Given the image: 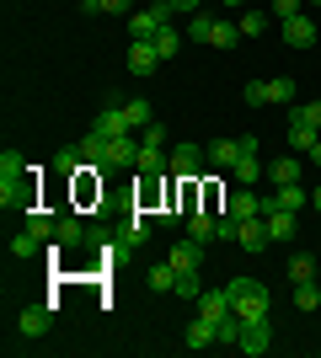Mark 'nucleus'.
<instances>
[{
    "label": "nucleus",
    "mask_w": 321,
    "mask_h": 358,
    "mask_svg": "<svg viewBox=\"0 0 321 358\" xmlns=\"http://www.w3.org/2000/svg\"><path fill=\"white\" fill-rule=\"evenodd\" d=\"M225 294H230V310L241 315V321H262L268 315V289L257 278H230Z\"/></svg>",
    "instance_id": "nucleus-1"
},
{
    "label": "nucleus",
    "mask_w": 321,
    "mask_h": 358,
    "mask_svg": "<svg viewBox=\"0 0 321 358\" xmlns=\"http://www.w3.org/2000/svg\"><path fill=\"white\" fill-rule=\"evenodd\" d=\"M171 6H134V11H129V38H134V43H155V32L166 27L171 22Z\"/></svg>",
    "instance_id": "nucleus-2"
},
{
    "label": "nucleus",
    "mask_w": 321,
    "mask_h": 358,
    "mask_svg": "<svg viewBox=\"0 0 321 358\" xmlns=\"http://www.w3.org/2000/svg\"><path fill=\"white\" fill-rule=\"evenodd\" d=\"M278 32H284V43H290V48H311V43H321V22H316L311 11L290 16V22H278Z\"/></svg>",
    "instance_id": "nucleus-3"
},
{
    "label": "nucleus",
    "mask_w": 321,
    "mask_h": 358,
    "mask_svg": "<svg viewBox=\"0 0 321 358\" xmlns=\"http://www.w3.org/2000/svg\"><path fill=\"white\" fill-rule=\"evenodd\" d=\"M139 150H145V145H134V134H118V139H107L102 171H134V161H139Z\"/></svg>",
    "instance_id": "nucleus-4"
},
{
    "label": "nucleus",
    "mask_w": 321,
    "mask_h": 358,
    "mask_svg": "<svg viewBox=\"0 0 321 358\" xmlns=\"http://www.w3.org/2000/svg\"><path fill=\"white\" fill-rule=\"evenodd\" d=\"M316 139H321V129L311 123V113H306V107H290V150H294V155H311Z\"/></svg>",
    "instance_id": "nucleus-5"
},
{
    "label": "nucleus",
    "mask_w": 321,
    "mask_h": 358,
    "mask_svg": "<svg viewBox=\"0 0 321 358\" xmlns=\"http://www.w3.org/2000/svg\"><path fill=\"white\" fill-rule=\"evenodd\" d=\"M262 209H290V214H300V209H311V193L300 187V182H290V187H268V193H262Z\"/></svg>",
    "instance_id": "nucleus-6"
},
{
    "label": "nucleus",
    "mask_w": 321,
    "mask_h": 358,
    "mask_svg": "<svg viewBox=\"0 0 321 358\" xmlns=\"http://www.w3.org/2000/svg\"><path fill=\"white\" fill-rule=\"evenodd\" d=\"M209 166V155H204L199 145H171V171L183 182H199V171Z\"/></svg>",
    "instance_id": "nucleus-7"
},
{
    "label": "nucleus",
    "mask_w": 321,
    "mask_h": 358,
    "mask_svg": "<svg viewBox=\"0 0 321 358\" xmlns=\"http://www.w3.org/2000/svg\"><path fill=\"white\" fill-rule=\"evenodd\" d=\"M236 348H241V353H252V358L268 353V348H273V321H268V315H262V321H246V327H241V343H236Z\"/></svg>",
    "instance_id": "nucleus-8"
},
{
    "label": "nucleus",
    "mask_w": 321,
    "mask_h": 358,
    "mask_svg": "<svg viewBox=\"0 0 321 358\" xmlns=\"http://www.w3.org/2000/svg\"><path fill=\"white\" fill-rule=\"evenodd\" d=\"M92 134H102V139L134 134V129H129V118H123V102H118V96H113V102H107L102 113H97V123H92Z\"/></svg>",
    "instance_id": "nucleus-9"
},
{
    "label": "nucleus",
    "mask_w": 321,
    "mask_h": 358,
    "mask_svg": "<svg viewBox=\"0 0 321 358\" xmlns=\"http://www.w3.org/2000/svg\"><path fill=\"white\" fill-rule=\"evenodd\" d=\"M166 262H171L177 273H199V268H204V241H193V236L177 241V246L166 252Z\"/></svg>",
    "instance_id": "nucleus-10"
},
{
    "label": "nucleus",
    "mask_w": 321,
    "mask_h": 358,
    "mask_svg": "<svg viewBox=\"0 0 321 358\" xmlns=\"http://www.w3.org/2000/svg\"><path fill=\"white\" fill-rule=\"evenodd\" d=\"M48 321H54V299H48V305H27V310L16 315V331H22V337H43Z\"/></svg>",
    "instance_id": "nucleus-11"
},
{
    "label": "nucleus",
    "mask_w": 321,
    "mask_h": 358,
    "mask_svg": "<svg viewBox=\"0 0 321 358\" xmlns=\"http://www.w3.org/2000/svg\"><path fill=\"white\" fill-rule=\"evenodd\" d=\"M225 214H230V220H257V214H262V193H252V187H236V193L225 198Z\"/></svg>",
    "instance_id": "nucleus-12"
},
{
    "label": "nucleus",
    "mask_w": 321,
    "mask_h": 358,
    "mask_svg": "<svg viewBox=\"0 0 321 358\" xmlns=\"http://www.w3.org/2000/svg\"><path fill=\"white\" fill-rule=\"evenodd\" d=\"M204 155H209L214 171H236V161H241V139H214V145H204Z\"/></svg>",
    "instance_id": "nucleus-13"
},
{
    "label": "nucleus",
    "mask_w": 321,
    "mask_h": 358,
    "mask_svg": "<svg viewBox=\"0 0 321 358\" xmlns=\"http://www.w3.org/2000/svg\"><path fill=\"white\" fill-rule=\"evenodd\" d=\"M193 305H199V315H204V321H214V327L230 315V294H225V289H204Z\"/></svg>",
    "instance_id": "nucleus-14"
},
{
    "label": "nucleus",
    "mask_w": 321,
    "mask_h": 358,
    "mask_svg": "<svg viewBox=\"0 0 321 358\" xmlns=\"http://www.w3.org/2000/svg\"><path fill=\"white\" fill-rule=\"evenodd\" d=\"M220 343V331H214V321H204V315H193L187 321V331H183V348H193V353H204V348H214Z\"/></svg>",
    "instance_id": "nucleus-15"
},
{
    "label": "nucleus",
    "mask_w": 321,
    "mask_h": 358,
    "mask_svg": "<svg viewBox=\"0 0 321 358\" xmlns=\"http://www.w3.org/2000/svg\"><path fill=\"white\" fill-rule=\"evenodd\" d=\"M139 145H145V139H139ZM134 171H139V177H161V171H171V155H166V150H155V145H145V150H139V161H134Z\"/></svg>",
    "instance_id": "nucleus-16"
},
{
    "label": "nucleus",
    "mask_w": 321,
    "mask_h": 358,
    "mask_svg": "<svg viewBox=\"0 0 321 358\" xmlns=\"http://www.w3.org/2000/svg\"><path fill=\"white\" fill-rule=\"evenodd\" d=\"M262 177H268L262 155H257V150H241V161H236V182H241V187H257Z\"/></svg>",
    "instance_id": "nucleus-17"
},
{
    "label": "nucleus",
    "mask_w": 321,
    "mask_h": 358,
    "mask_svg": "<svg viewBox=\"0 0 321 358\" xmlns=\"http://www.w3.org/2000/svg\"><path fill=\"white\" fill-rule=\"evenodd\" d=\"M300 171H306V166H300V155H284V161H273L268 166V187H290V182H300Z\"/></svg>",
    "instance_id": "nucleus-18"
},
{
    "label": "nucleus",
    "mask_w": 321,
    "mask_h": 358,
    "mask_svg": "<svg viewBox=\"0 0 321 358\" xmlns=\"http://www.w3.org/2000/svg\"><path fill=\"white\" fill-rule=\"evenodd\" d=\"M236 246H246V252H262L268 246V220H241V230H236Z\"/></svg>",
    "instance_id": "nucleus-19"
},
{
    "label": "nucleus",
    "mask_w": 321,
    "mask_h": 358,
    "mask_svg": "<svg viewBox=\"0 0 321 358\" xmlns=\"http://www.w3.org/2000/svg\"><path fill=\"white\" fill-rule=\"evenodd\" d=\"M161 64H166V59L155 54V43H134V48H129V70H134V75H150V70H161Z\"/></svg>",
    "instance_id": "nucleus-20"
},
{
    "label": "nucleus",
    "mask_w": 321,
    "mask_h": 358,
    "mask_svg": "<svg viewBox=\"0 0 321 358\" xmlns=\"http://www.w3.org/2000/svg\"><path fill=\"white\" fill-rule=\"evenodd\" d=\"M268 220V241H294V214L290 209H262Z\"/></svg>",
    "instance_id": "nucleus-21"
},
{
    "label": "nucleus",
    "mask_w": 321,
    "mask_h": 358,
    "mask_svg": "<svg viewBox=\"0 0 321 358\" xmlns=\"http://www.w3.org/2000/svg\"><path fill=\"white\" fill-rule=\"evenodd\" d=\"M209 43L214 48H236V43H241V22H236V16H220L214 32H209Z\"/></svg>",
    "instance_id": "nucleus-22"
},
{
    "label": "nucleus",
    "mask_w": 321,
    "mask_h": 358,
    "mask_svg": "<svg viewBox=\"0 0 321 358\" xmlns=\"http://www.w3.org/2000/svg\"><path fill=\"white\" fill-rule=\"evenodd\" d=\"M86 236H92V230H86V224H80L76 214H64V220H59V230H54V241H59V246H86Z\"/></svg>",
    "instance_id": "nucleus-23"
},
{
    "label": "nucleus",
    "mask_w": 321,
    "mask_h": 358,
    "mask_svg": "<svg viewBox=\"0 0 321 358\" xmlns=\"http://www.w3.org/2000/svg\"><path fill=\"white\" fill-rule=\"evenodd\" d=\"M187 236L209 246V241H214V214L209 209H187Z\"/></svg>",
    "instance_id": "nucleus-24"
},
{
    "label": "nucleus",
    "mask_w": 321,
    "mask_h": 358,
    "mask_svg": "<svg viewBox=\"0 0 321 358\" xmlns=\"http://www.w3.org/2000/svg\"><path fill=\"white\" fill-rule=\"evenodd\" d=\"M145 241H150V220H139V214H134V220L123 224L118 246H123V252H134V246H145Z\"/></svg>",
    "instance_id": "nucleus-25"
},
{
    "label": "nucleus",
    "mask_w": 321,
    "mask_h": 358,
    "mask_svg": "<svg viewBox=\"0 0 321 358\" xmlns=\"http://www.w3.org/2000/svg\"><path fill=\"white\" fill-rule=\"evenodd\" d=\"M145 284H150L155 294H171V289H177V268H171V262H155V268L145 273Z\"/></svg>",
    "instance_id": "nucleus-26"
},
{
    "label": "nucleus",
    "mask_w": 321,
    "mask_h": 358,
    "mask_svg": "<svg viewBox=\"0 0 321 358\" xmlns=\"http://www.w3.org/2000/svg\"><path fill=\"white\" fill-rule=\"evenodd\" d=\"M177 48H183V27H177V22H166V27L155 32V54H161V59H171Z\"/></svg>",
    "instance_id": "nucleus-27"
},
{
    "label": "nucleus",
    "mask_w": 321,
    "mask_h": 358,
    "mask_svg": "<svg viewBox=\"0 0 321 358\" xmlns=\"http://www.w3.org/2000/svg\"><path fill=\"white\" fill-rule=\"evenodd\" d=\"M268 102L273 107H294V80L290 75H273V80H268Z\"/></svg>",
    "instance_id": "nucleus-28"
},
{
    "label": "nucleus",
    "mask_w": 321,
    "mask_h": 358,
    "mask_svg": "<svg viewBox=\"0 0 321 358\" xmlns=\"http://www.w3.org/2000/svg\"><path fill=\"white\" fill-rule=\"evenodd\" d=\"M38 246H43V236H32V230H16V236H11V257H16V262L38 257Z\"/></svg>",
    "instance_id": "nucleus-29"
},
{
    "label": "nucleus",
    "mask_w": 321,
    "mask_h": 358,
    "mask_svg": "<svg viewBox=\"0 0 321 358\" xmlns=\"http://www.w3.org/2000/svg\"><path fill=\"white\" fill-rule=\"evenodd\" d=\"M290 299H294V310H306V315H311V310H321V289H316V278H311V284H294V294H290Z\"/></svg>",
    "instance_id": "nucleus-30"
},
{
    "label": "nucleus",
    "mask_w": 321,
    "mask_h": 358,
    "mask_svg": "<svg viewBox=\"0 0 321 358\" xmlns=\"http://www.w3.org/2000/svg\"><path fill=\"white\" fill-rule=\"evenodd\" d=\"M22 177H27V161L16 150H0V182H22Z\"/></svg>",
    "instance_id": "nucleus-31"
},
{
    "label": "nucleus",
    "mask_w": 321,
    "mask_h": 358,
    "mask_svg": "<svg viewBox=\"0 0 321 358\" xmlns=\"http://www.w3.org/2000/svg\"><path fill=\"white\" fill-rule=\"evenodd\" d=\"M214 22H220V16H209V11H193V16H187V38H193V43H209Z\"/></svg>",
    "instance_id": "nucleus-32"
},
{
    "label": "nucleus",
    "mask_w": 321,
    "mask_h": 358,
    "mask_svg": "<svg viewBox=\"0 0 321 358\" xmlns=\"http://www.w3.org/2000/svg\"><path fill=\"white\" fill-rule=\"evenodd\" d=\"M311 278H316V257H311V252L290 257V284H311Z\"/></svg>",
    "instance_id": "nucleus-33"
},
{
    "label": "nucleus",
    "mask_w": 321,
    "mask_h": 358,
    "mask_svg": "<svg viewBox=\"0 0 321 358\" xmlns=\"http://www.w3.org/2000/svg\"><path fill=\"white\" fill-rule=\"evenodd\" d=\"M236 22H241V38H262L273 16H268V11H241V16H236Z\"/></svg>",
    "instance_id": "nucleus-34"
},
{
    "label": "nucleus",
    "mask_w": 321,
    "mask_h": 358,
    "mask_svg": "<svg viewBox=\"0 0 321 358\" xmlns=\"http://www.w3.org/2000/svg\"><path fill=\"white\" fill-rule=\"evenodd\" d=\"M123 118H129V129H145V123H155V118H150V102H145V96L123 102Z\"/></svg>",
    "instance_id": "nucleus-35"
},
{
    "label": "nucleus",
    "mask_w": 321,
    "mask_h": 358,
    "mask_svg": "<svg viewBox=\"0 0 321 358\" xmlns=\"http://www.w3.org/2000/svg\"><path fill=\"white\" fill-rule=\"evenodd\" d=\"M54 171H59V177H76V171H86V161H80V145H76V150H59V155H54Z\"/></svg>",
    "instance_id": "nucleus-36"
},
{
    "label": "nucleus",
    "mask_w": 321,
    "mask_h": 358,
    "mask_svg": "<svg viewBox=\"0 0 321 358\" xmlns=\"http://www.w3.org/2000/svg\"><path fill=\"white\" fill-rule=\"evenodd\" d=\"M27 230H32V236H43V241H54V230H59V220H48L43 209H27Z\"/></svg>",
    "instance_id": "nucleus-37"
},
{
    "label": "nucleus",
    "mask_w": 321,
    "mask_h": 358,
    "mask_svg": "<svg viewBox=\"0 0 321 358\" xmlns=\"http://www.w3.org/2000/svg\"><path fill=\"white\" fill-rule=\"evenodd\" d=\"M177 299H199L204 294V284H199V273H177V289H171Z\"/></svg>",
    "instance_id": "nucleus-38"
},
{
    "label": "nucleus",
    "mask_w": 321,
    "mask_h": 358,
    "mask_svg": "<svg viewBox=\"0 0 321 358\" xmlns=\"http://www.w3.org/2000/svg\"><path fill=\"white\" fill-rule=\"evenodd\" d=\"M300 6H306V0H268V16H273V22H290V16H300Z\"/></svg>",
    "instance_id": "nucleus-39"
},
{
    "label": "nucleus",
    "mask_w": 321,
    "mask_h": 358,
    "mask_svg": "<svg viewBox=\"0 0 321 358\" xmlns=\"http://www.w3.org/2000/svg\"><path fill=\"white\" fill-rule=\"evenodd\" d=\"M241 96H246V107H268V80H252Z\"/></svg>",
    "instance_id": "nucleus-40"
},
{
    "label": "nucleus",
    "mask_w": 321,
    "mask_h": 358,
    "mask_svg": "<svg viewBox=\"0 0 321 358\" xmlns=\"http://www.w3.org/2000/svg\"><path fill=\"white\" fill-rule=\"evenodd\" d=\"M236 230H241V220H230V214H225V220H214V241H225V246L236 241Z\"/></svg>",
    "instance_id": "nucleus-41"
},
{
    "label": "nucleus",
    "mask_w": 321,
    "mask_h": 358,
    "mask_svg": "<svg viewBox=\"0 0 321 358\" xmlns=\"http://www.w3.org/2000/svg\"><path fill=\"white\" fill-rule=\"evenodd\" d=\"M139 139H145V145H155V150H166V129H161V123H145V129H139Z\"/></svg>",
    "instance_id": "nucleus-42"
},
{
    "label": "nucleus",
    "mask_w": 321,
    "mask_h": 358,
    "mask_svg": "<svg viewBox=\"0 0 321 358\" xmlns=\"http://www.w3.org/2000/svg\"><path fill=\"white\" fill-rule=\"evenodd\" d=\"M97 11H107V16H129V11H134V0H97Z\"/></svg>",
    "instance_id": "nucleus-43"
},
{
    "label": "nucleus",
    "mask_w": 321,
    "mask_h": 358,
    "mask_svg": "<svg viewBox=\"0 0 321 358\" xmlns=\"http://www.w3.org/2000/svg\"><path fill=\"white\" fill-rule=\"evenodd\" d=\"M171 11H183V16H193V11H204V0H171Z\"/></svg>",
    "instance_id": "nucleus-44"
},
{
    "label": "nucleus",
    "mask_w": 321,
    "mask_h": 358,
    "mask_svg": "<svg viewBox=\"0 0 321 358\" xmlns=\"http://www.w3.org/2000/svg\"><path fill=\"white\" fill-rule=\"evenodd\" d=\"M306 113H311V123L321 129V96H316V102H306Z\"/></svg>",
    "instance_id": "nucleus-45"
},
{
    "label": "nucleus",
    "mask_w": 321,
    "mask_h": 358,
    "mask_svg": "<svg viewBox=\"0 0 321 358\" xmlns=\"http://www.w3.org/2000/svg\"><path fill=\"white\" fill-rule=\"evenodd\" d=\"M311 209H316V214H321V187H311Z\"/></svg>",
    "instance_id": "nucleus-46"
},
{
    "label": "nucleus",
    "mask_w": 321,
    "mask_h": 358,
    "mask_svg": "<svg viewBox=\"0 0 321 358\" xmlns=\"http://www.w3.org/2000/svg\"><path fill=\"white\" fill-rule=\"evenodd\" d=\"M311 166H321V139H316V145H311Z\"/></svg>",
    "instance_id": "nucleus-47"
},
{
    "label": "nucleus",
    "mask_w": 321,
    "mask_h": 358,
    "mask_svg": "<svg viewBox=\"0 0 321 358\" xmlns=\"http://www.w3.org/2000/svg\"><path fill=\"white\" fill-rule=\"evenodd\" d=\"M80 11H86V16H97V0H80Z\"/></svg>",
    "instance_id": "nucleus-48"
},
{
    "label": "nucleus",
    "mask_w": 321,
    "mask_h": 358,
    "mask_svg": "<svg viewBox=\"0 0 321 358\" xmlns=\"http://www.w3.org/2000/svg\"><path fill=\"white\" fill-rule=\"evenodd\" d=\"M241 6H246V0H225V11H241Z\"/></svg>",
    "instance_id": "nucleus-49"
},
{
    "label": "nucleus",
    "mask_w": 321,
    "mask_h": 358,
    "mask_svg": "<svg viewBox=\"0 0 321 358\" xmlns=\"http://www.w3.org/2000/svg\"><path fill=\"white\" fill-rule=\"evenodd\" d=\"M306 6H311V11H321V0H306Z\"/></svg>",
    "instance_id": "nucleus-50"
},
{
    "label": "nucleus",
    "mask_w": 321,
    "mask_h": 358,
    "mask_svg": "<svg viewBox=\"0 0 321 358\" xmlns=\"http://www.w3.org/2000/svg\"><path fill=\"white\" fill-rule=\"evenodd\" d=\"M150 6H171V0H150Z\"/></svg>",
    "instance_id": "nucleus-51"
}]
</instances>
